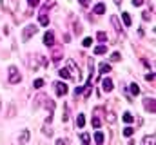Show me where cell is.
<instances>
[{
	"label": "cell",
	"mask_w": 156,
	"mask_h": 145,
	"mask_svg": "<svg viewBox=\"0 0 156 145\" xmlns=\"http://www.w3.org/2000/svg\"><path fill=\"white\" fill-rule=\"evenodd\" d=\"M7 72H9V83H20L22 82V74H20L16 65H11L7 69Z\"/></svg>",
	"instance_id": "obj_1"
},
{
	"label": "cell",
	"mask_w": 156,
	"mask_h": 145,
	"mask_svg": "<svg viewBox=\"0 0 156 145\" xmlns=\"http://www.w3.org/2000/svg\"><path fill=\"white\" fill-rule=\"evenodd\" d=\"M37 33H38V27H37L35 24H29V26L22 31V40H24V42H27L31 36H35Z\"/></svg>",
	"instance_id": "obj_2"
},
{
	"label": "cell",
	"mask_w": 156,
	"mask_h": 145,
	"mask_svg": "<svg viewBox=\"0 0 156 145\" xmlns=\"http://www.w3.org/2000/svg\"><path fill=\"white\" fill-rule=\"evenodd\" d=\"M55 91H56L58 96H66V94H67V85H66L64 82H56V83H55Z\"/></svg>",
	"instance_id": "obj_3"
},
{
	"label": "cell",
	"mask_w": 156,
	"mask_h": 145,
	"mask_svg": "<svg viewBox=\"0 0 156 145\" xmlns=\"http://www.w3.org/2000/svg\"><path fill=\"white\" fill-rule=\"evenodd\" d=\"M113 87H115V83H113L111 78H104V80H102V91H104V93H111Z\"/></svg>",
	"instance_id": "obj_4"
},
{
	"label": "cell",
	"mask_w": 156,
	"mask_h": 145,
	"mask_svg": "<svg viewBox=\"0 0 156 145\" xmlns=\"http://www.w3.org/2000/svg\"><path fill=\"white\" fill-rule=\"evenodd\" d=\"M2 7L11 11V13H15L16 11V0H2Z\"/></svg>",
	"instance_id": "obj_5"
},
{
	"label": "cell",
	"mask_w": 156,
	"mask_h": 145,
	"mask_svg": "<svg viewBox=\"0 0 156 145\" xmlns=\"http://www.w3.org/2000/svg\"><path fill=\"white\" fill-rule=\"evenodd\" d=\"M44 44H45L47 47H53V45H55V35H53V31H47V33L44 35Z\"/></svg>",
	"instance_id": "obj_6"
},
{
	"label": "cell",
	"mask_w": 156,
	"mask_h": 145,
	"mask_svg": "<svg viewBox=\"0 0 156 145\" xmlns=\"http://www.w3.org/2000/svg\"><path fill=\"white\" fill-rule=\"evenodd\" d=\"M111 24L115 26L116 33H120V35H123V27H122V24H120V20H118V16H116V15H113V16H111Z\"/></svg>",
	"instance_id": "obj_7"
},
{
	"label": "cell",
	"mask_w": 156,
	"mask_h": 145,
	"mask_svg": "<svg viewBox=\"0 0 156 145\" xmlns=\"http://www.w3.org/2000/svg\"><path fill=\"white\" fill-rule=\"evenodd\" d=\"M27 142H29V131L24 129V131L20 133V136H18V145H26Z\"/></svg>",
	"instance_id": "obj_8"
},
{
	"label": "cell",
	"mask_w": 156,
	"mask_h": 145,
	"mask_svg": "<svg viewBox=\"0 0 156 145\" xmlns=\"http://www.w3.org/2000/svg\"><path fill=\"white\" fill-rule=\"evenodd\" d=\"M69 72H71V78L73 80H78L80 78V72H78V67H75V64H73V60H69Z\"/></svg>",
	"instance_id": "obj_9"
},
{
	"label": "cell",
	"mask_w": 156,
	"mask_h": 145,
	"mask_svg": "<svg viewBox=\"0 0 156 145\" xmlns=\"http://www.w3.org/2000/svg\"><path fill=\"white\" fill-rule=\"evenodd\" d=\"M38 20H40V24H42V26H47V24H49V16H47V9H45V7L40 11Z\"/></svg>",
	"instance_id": "obj_10"
},
{
	"label": "cell",
	"mask_w": 156,
	"mask_h": 145,
	"mask_svg": "<svg viewBox=\"0 0 156 145\" xmlns=\"http://www.w3.org/2000/svg\"><path fill=\"white\" fill-rule=\"evenodd\" d=\"M144 107L147 109V111H151V112H154V111H156L154 98H145V100H144Z\"/></svg>",
	"instance_id": "obj_11"
},
{
	"label": "cell",
	"mask_w": 156,
	"mask_h": 145,
	"mask_svg": "<svg viewBox=\"0 0 156 145\" xmlns=\"http://www.w3.org/2000/svg\"><path fill=\"white\" fill-rule=\"evenodd\" d=\"M93 13H94V15H104V13H105V4H102V2L96 4V5L93 7Z\"/></svg>",
	"instance_id": "obj_12"
},
{
	"label": "cell",
	"mask_w": 156,
	"mask_h": 145,
	"mask_svg": "<svg viewBox=\"0 0 156 145\" xmlns=\"http://www.w3.org/2000/svg\"><path fill=\"white\" fill-rule=\"evenodd\" d=\"M154 142H156V136H154V134H149V136H145V138H144L142 145H154Z\"/></svg>",
	"instance_id": "obj_13"
},
{
	"label": "cell",
	"mask_w": 156,
	"mask_h": 145,
	"mask_svg": "<svg viewBox=\"0 0 156 145\" xmlns=\"http://www.w3.org/2000/svg\"><path fill=\"white\" fill-rule=\"evenodd\" d=\"M129 91H131L133 96H138V94H140V85H138V83H131V85H129Z\"/></svg>",
	"instance_id": "obj_14"
},
{
	"label": "cell",
	"mask_w": 156,
	"mask_h": 145,
	"mask_svg": "<svg viewBox=\"0 0 156 145\" xmlns=\"http://www.w3.org/2000/svg\"><path fill=\"white\" fill-rule=\"evenodd\" d=\"M105 51H107V45L105 44H100V45L94 47V55H104Z\"/></svg>",
	"instance_id": "obj_15"
},
{
	"label": "cell",
	"mask_w": 156,
	"mask_h": 145,
	"mask_svg": "<svg viewBox=\"0 0 156 145\" xmlns=\"http://www.w3.org/2000/svg\"><path fill=\"white\" fill-rule=\"evenodd\" d=\"M94 142H96V145H104V133L102 131H98L94 134Z\"/></svg>",
	"instance_id": "obj_16"
},
{
	"label": "cell",
	"mask_w": 156,
	"mask_h": 145,
	"mask_svg": "<svg viewBox=\"0 0 156 145\" xmlns=\"http://www.w3.org/2000/svg\"><path fill=\"white\" fill-rule=\"evenodd\" d=\"M58 74H60V78H71V72H69L67 67H62V69L58 71Z\"/></svg>",
	"instance_id": "obj_17"
},
{
	"label": "cell",
	"mask_w": 156,
	"mask_h": 145,
	"mask_svg": "<svg viewBox=\"0 0 156 145\" xmlns=\"http://www.w3.org/2000/svg\"><path fill=\"white\" fill-rule=\"evenodd\" d=\"M76 125L80 127V129L85 125V116H83V114H78V116H76Z\"/></svg>",
	"instance_id": "obj_18"
},
{
	"label": "cell",
	"mask_w": 156,
	"mask_h": 145,
	"mask_svg": "<svg viewBox=\"0 0 156 145\" xmlns=\"http://www.w3.org/2000/svg\"><path fill=\"white\" fill-rule=\"evenodd\" d=\"M122 20H123V24H125L127 27L131 26V15H129V13H122Z\"/></svg>",
	"instance_id": "obj_19"
},
{
	"label": "cell",
	"mask_w": 156,
	"mask_h": 145,
	"mask_svg": "<svg viewBox=\"0 0 156 145\" xmlns=\"http://www.w3.org/2000/svg\"><path fill=\"white\" fill-rule=\"evenodd\" d=\"M123 122H125V123H133V122H134V116H133L131 112H123Z\"/></svg>",
	"instance_id": "obj_20"
},
{
	"label": "cell",
	"mask_w": 156,
	"mask_h": 145,
	"mask_svg": "<svg viewBox=\"0 0 156 145\" xmlns=\"http://www.w3.org/2000/svg\"><path fill=\"white\" fill-rule=\"evenodd\" d=\"M105 72H111V65L109 64H100V74H105Z\"/></svg>",
	"instance_id": "obj_21"
},
{
	"label": "cell",
	"mask_w": 156,
	"mask_h": 145,
	"mask_svg": "<svg viewBox=\"0 0 156 145\" xmlns=\"http://www.w3.org/2000/svg\"><path fill=\"white\" fill-rule=\"evenodd\" d=\"M44 134H45L47 138H51V136H53V129H51V125H47V123L44 125Z\"/></svg>",
	"instance_id": "obj_22"
},
{
	"label": "cell",
	"mask_w": 156,
	"mask_h": 145,
	"mask_svg": "<svg viewBox=\"0 0 156 145\" xmlns=\"http://www.w3.org/2000/svg\"><path fill=\"white\" fill-rule=\"evenodd\" d=\"M96 38H98V42H102V44H105V42H107V35H105L104 31H100V33L96 35Z\"/></svg>",
	"instance_id": "obj_23"
},
{
	"label": "cell",
	"mask_w": 156,
	"mask_h": 145,
	"mask_svg": "<svg viewBox=\"0 0 156 145\" xmlns=\"http://www.w3.org/2000/svg\"><path fill=\"white\" fill-rule=\"evenodd\" d=\"M133 133H134V131H133V127H129V125L123 129V136H127V138H129V136H133Z\"/></svg>",
	"instance_id": "obj_24"
},
{
	"label": "cell",
	"mask_w": 156,
	"mask_h": 145,
	"mask_svg": "<svg viewBox=\"0 0 156 145\" xmlns=\"http://www.w3.org/2000/svg\"><path fill=\"white\" fill-rule=\"evenodd\" d=\"M33 87H35V89H42V87H44V80H42V78H38V80H35Z\"/></svg>",
	"instance_id": "obj_25"
},
{
	"label": "cell",
	"mask_w": 156,
	"mask_h": 145,
	"mask_svg": "<svg viewBox=\"0 0 156 145\" xmlns=\"http://www.w3.org/2000/svg\"><path fill=\"white\" fill-rule=\"evenodd\" d=\"M107 122H109V123H115V122H116V116H115V112H109V114H107Z\"/></svg>",
	"instance_id": "obj_26"
},
{
	"label": "cell",
	"mask_w": 156,
	"mask_h": 145,
	"mask_svg": "<svg viewBox=\"0 0 156 145\" xmlns=\"http://www.w3.org/2000/svg\"><path fill=\"white\" fill-rule=\"evenodd\" d=\"M120 58H122V56H120V53H113V55H111V62H118Z\"/></svg>",
	"instance_id": "obj_27"
},
{
	"label": "cell",
	"mask_w": 156,
	"mask_h": 145,
	"mask_svg": "<svg viewBox=\"0 0 156 145\" xmlns=\"http://www.w3.org/2000/svg\"><path fill=\"white\" fill-rule=\"evenodd\" d=\"M93 44V38H83V47H91Z\"/></svg>",
	"instance_id": "obj_28"
},
{
	"label": "cell",
	"mask_w": 156,
	"mask_h": 145,
	"mask_svg": "<svg viewBox=\"0 0 156 145\" xmlns=\"http://www.w3.org/2000/svg\"><path fill=\"white\" fill-rule=\"evenodd\" d=\"M100 125H102V122H100L98 118H93V127H94V129H98Z\"/></svg>",
	"instance_id": "obj_29"
},
{
	"label": "cell",
	"mask_w": 156,
	"mask_h": 145,
	"mask_svg": "<svg viewBox=\"0 0 156 145\" xmlns=\"http://www.w3.org/2000/svg\"><path fill=\"white\" fill-rule=\"evenodd\" d=\"M82 142H83V145L89 143V134H87V133H83V134H82Z\"/></svg>",
	"instance_id": "obj_30"
},
{
	"label": "cell",
	"mask_w": 156,
	"mask_h": 145,
	"mask_svg": "<svg viewBox=\"0 0 156 145\" xmlns=\"http://www.w3.org/2000/svg\"><path fill=\"white\" fill-rule=\"evenodd\" d=\"M27 4H29V5H31V7H38L40 0H27Z\"/></svg>",
	"instance_id": "obj_31"
},
{
	"label": "cell",
	"mask_w": 156,
	"mask_h": 145,
	"mask_svg": "<svg viewBox=\"0 0 156 145\" xmlns=\"http://www.w3.org/2000/svg\"><path fill=\"white\" fill-rule=\"evenodd\" d=\"M56 145H67V140L66 138H58L56 140Z\"/></svg>",
	"instance_id": "obj_32"
},
{
	"label": "cell",
	"mask_w": 156,
	"mask_h": 145,
	"mask_svg": "<svg viewBox=\"0 0 156 145\" xmlns=\"http://www.w3.org/2000/svg\"><path fill=\"white\" fill-rule=\"evenodd\" d=\"M145 80H147V82H153V80H154V74H153V72L145 74Z\"/></svg>",
	"instance_id": "obj_33"
},
{
	"label": "cell",
	"mask_w": 156,
	"mask_h": 145,
	"mask_svg": "<svg viewBox=\"0 0 156 145\" xmlns=\"http://www.w3.org/2000/svg\"><path fill=\"white\" fill-rule=\"evenodd\" d=\"M80 93H83V85H80V87H76V89H75V96H76V94H80Z\"/></svg>",
	"instance_id": "obj_34"
},
{
	"label": "cell",
	"mask_w": 156,
	"mask_h": 145,
	"mask_svg": "<svg viewBox=\"0 0 156 145\" xmlns=\"http://www.w3.org/2000/svg\"><path fill=\"white\" fill-rule=\"evenodd\" d=\"M142 4H144V0H133V5H136V7L142 5Z\"/></svg>",
	"instance_id": "obj_35"
},
{
	"label": "cell",
	"mask_w": 156,
	"mask_h": 145,
	"mask_svg": "<svg viewBox=\"0 0 156 145\" xmlns=\"http://www.w3.org/2000/svg\"><path fill=\"white\" fill-rule=\"evenodd\" d=\"M78 2H80L82 5H87V0H78Z\"/></svg>",
	"instance_id": "obj_36"
},
{
	"label": "cell",
	"mask_w": 156,
	"mask_h": 145,
	"mask_svg": "<svg viewBox=\"0 0 156 145\" xmlns=\"http://www.w3.org/2000/svg\"><path fill=\"white\" fill-rule=\"evenodd\" d=\"M115 2H116V4H122V0H115Z\"/></svg>",
	"instance_id": "obj_37"
},
{
	"label": "cell",
	"mask_w": 156,
	"mask_h": 145,
	"mask_svg": "<svg viewBox=\"0 0 156 145\" xmlns=\"http://www.w3.org/2000/svg\"><path fill=\"white\" fill-rule=\"evenodd\" d=\"M0 111H2V102H0Z\"/></svg>",
	"instance_id": "obj_38"
}]
</instances>
